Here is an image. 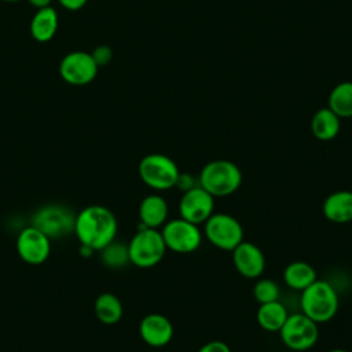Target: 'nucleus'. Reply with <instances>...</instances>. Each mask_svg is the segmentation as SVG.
<instances>
[{
    "instance_id": "nucleus-9",
    "label": "nucleus",
    "mask_w": 352,
    "mask_h": 352,
    "mask_svg": "<svg viewBox=\"0 0 352 352\" xmlns=\"http://www.w3.org/2000/svg\"><path fill=\"white\" fill-rule=\"evenodd\" d=\"M98 63L92 54L85 51H72L66 54L59 63L60 78L70 85H87L98 74Z\"/></svg>"
},
{
    "instance_id": "nucleus-13",
    "label": "nucleus",
    "mask_w": 352,
    "mask_h": 352,
    "mask_svg": "<svg viewBox=\"0 0 352 352\" xmlns=\"http://www.w3.org/2000/svg\"><path fill=\"white\" fill-rule=\"evenodd\" d=\"M231 254L236 272L243 278L257 279L263 275L265 270V257L256 243L242 241Z\"/></svg>"
},
{
    "instance_id": "nucleus-16",
    "label": "nucleus",
    "mask_w": 352,
    "mask_h": 352,
    "mask_svg": "<svg viewBox=\"0 0 352 352\" xmlns=\"http://www.w3.org/2000/svg\"><path fill=\"white\" fill-rule=\"evenodd\" d=\"M138 213L140 226L148 228H160L166 223L169 206L162 195L150 194L142 199Z\"/></svg>"
},
{
    "instance_id": "nucleus-1",
    "label": "nucleus",
    "mask_w": 352,
    "mask_h": 352,
    "mask_svg": "<svg viewBox=\"0 0 352 352\" xmlns=\"http://www.w3.org/2000/svg\"><path fill=\"white\" fill-rule=\"evenodd\" d=\"M117 230V219L106 206L89 205L76 216L74 232L81 246L94 252H99L113 242Z\"/></svg>"
},
{
    "instance_id": "nucleus-29",
    "label": "nucleus",
    "mask_w": 352,
    "mask_h": 352,
    "mask_svg": "<svg viewBox=\"0 0 352 352\" xmlns=\"http://www.w3.org/2000/svg\"><path fill=\"white\" fill-rule=\"evenodd\" d=\"M28 3L30 6H33L36 10L38 8H44V7H50L52 0H28Z\"/></svg>"
},
{
    "instance_id": "nucleus-30",
    "label": "nucleus",
    "mask_w": 352,
    "mask_h": 352,
    "mask_svg": "<svg viewBox=\"0 0 352 352\" xmlns=\"http://www.w3.org/2000/svg\"><path fill=\"white\" fill-rule=\"evenodd\" d=\"M327 352H349V351L342 349V348H334V349H330V351H327Z\"/></svg>"
},
{
    "instance_id": "nucleus-31",
    "label": "nucleus",
    "mask_w": 352,
    "mask_h": 352,
    "mask_svg": "<svg viewBox=\"0 0 352 352\" xmlns=\"http://www.w3.org/2000/svg\"><path fill=\"white\" fill-rule=\"evenodd\" d=\"M1 1H4V3H18L21 0H1Z\"/></svg>"
},
{
    "instance_id": "nucleus-12",
    "label": "nucleus",
    "mask_w": 352,
    "mask_h": 352,
    "mask_svg": "<svg viewBox=\"0 0 352 352\" xmlns=\"http://www.w3.org/2000/svg\"><path fill=\"white\" fill-rule=\"evenodd\" d=\"M214 212V197L199 184L184 191L179 201V214L194 224H204Z\"/></svg>"
},
{
    "instance_id": "nucleus-10",
    "label": "nucleus",
    "mask_w": 352,
    "mask_h": 352,
    "mask_svg": "<svg viewBox=\"0 0 352 352\" xmlns=\"http://www.w3.org/2000/svg\"><path fill=\"white\" fill-rule=\"evenodd\" d=\"M15 246L22 261L30 265H38L43 264L51 253V238L32 224L18 234Z\"/></svg>"
},
{
    "instance_id": "nucleus-18",
    "label": "nucleus",
    "mask_w": 352,
    "mask_h": 352,
    "mask_svg": "<svg viewBox=\"0 0 352 352\" xmlns=\"http://www.w3.org/2000/svg\"><path fill=\"white\" fill-rule=\"evenodd\" d=\"M316 279H318V275L315 268L309 263H305L301 260L289 263L283 270V280L293 290L302 292Z\"/></svg>"
},
{
    "instance_id": "nucleus-24",
    "label": "nucleus",
    "mask_w": 352,
    "mask_h": 352,
    "mask_svg": "<svg viewBox=\"0 0 352 352\" xmlns=\"http://www.w3.org/2000/svg\"><path fill=\"white\" fill-rule=\"evenodd\" d=\"M279 286L274 279L270 278H257L253 285V297L258 304L271 302L279 300Z\"/></svg>"
},
{
    "instance_id": "nucleus-20",
    "label": "nucleus",
    "mask_w": 352,
    "mask_h": 352,
    "mask_svg": "<svg viewBox=\"0 0 352 352\" xmlns=\"http://www.w3.org/2000/svg\"><path fill=\"white\" fill-rule=\"evenodd\" d=\"M341 128L340 117L329 107L319 109L311 120V131L314 136L322 142L333 140Z\"/></svg>"
},
{
    "instance_id": "nucleus-14",
    "label": "nucleus",
    "mask_w": 352,
    "mask_h": 352,
    "mask_svg": "<svg viewBox=\"0 0 352 352\" xmlns=\"http://www.w3.org/2000/svg\"><path fill=\"white\" fill-rule=\"evenodd\" d=\"M142 340L154 348L165 346L173 337V324L162 314H148L139 323Z\"/></svg>"
},
{
    "instance_id": "nucleus-5",
    "label": "nucleus",
    "mask_w": 352,
    "mask_h": 352,
    "mask_svg": "<svg viewBox=\"0 0 352 352\" xmlns=\"http://www.w3.org/2000/svg\"><path fill=\"white\" fill-rule=\"evenodd\" d=\"M138 173L147 187L157 191H165L176 186L180 170L170 157L151 153L140 160Z\"/></svg>"
},
{
    "instance_id": "nucleus-4",
    "label": "nucleus",
    "mask_w": 352,
    "mask_h": 352,
    "mask_svg": "<svg viewBox=\"0 0 352 352\" xmlns=\"http://www.w3.org/2000/svg\"><path fill=\"white\" fill-rule=\"evenodd\" d=\"M166 250L161 231L142 226L128 243L129 263L139 268H150L164 258Z\"/></svg>"
},
{
    "instance_id": "nucleus-15",
    "label": "nucleus",
    "mask_w": 352,
    "mask_h": 352,
    "mask_svg": "<svg viewBox=\"0 0 352 352\" xmlns=\"http://www.w3.org/2000/svg\"><path fill=\"white\" fill-rule=\"evenodd\" d=\"M323 216L336 224L352 221V191L338 190L330 192L322 204Z\"/></svg>"
},
{
    "instance_id": "nucleus-27",
    "label": "nucleus",
    "mask_w": 352,
    "mask_h": 352,
    "mask_svg": "<svg viewBox=\"0 0 352 352\" xmlns=\"http://www.w3.org/2000/svg\"><path fill=\"white\" fill-rule=\"evenodd\" d=\"M92 56H94V59L96 60L98 66H102V65H104V63H107V62L110 60V58H111V51H110V48H107V47H99V48L95 50V52L92 54Z\"/></svg>"
},
{
    "instance_id": "nucleus-21",
    "label": "nucleus",
    "mask_w": 352,
    "mask_h": 352,
    "mask_svg": "<svg viewBox=\"0 0 352 352\" xmlns=\"http://www.w3.org/2000/svg\"><path fill=\"white\" fill-rule=\"evenodd\" d=\"M94 311L96 318L104 324H116L124 312L120 298L110 292H104L96 297Z\"/></svg>"
},
{
    "instance_id": "nucleus-3",
    "label": "nucleus",
    "mask_w": 352,
    "mask_h": 352,
    "mask_svg": "<svg viewBox=\"0 0 352 352\" xmlns=\"http://www.w3.org/2000/svg\"><path fill=\"white\" fill-rule=\"evenodd\" d=\"M301 312L314 322L324 323L331 320L338 311V294L331 283L316 279L301 292Z\"/></svg>"
},
{
    "instance_id": "nucleus-11",
    "label": "nucleus",
    "mask_w": 352,
    "mask_h": 352,
    "mask_svg": "<svg viewBox=\"0 0 352 352\" xmlns=\"http://www.w3.org/2000/svg\"><path fill=\"white\" fill-rule=\"evenodd\" d=\"M74 221L73 212L60 205L44 206L33 216V226L50 238H60L74 231Z\"/></svg>"
},
{
    "instance_id": "nucleus-8",
    "label": "nucleus",
    "mask_w": 352,
    "mask_h": 352,
    "mask_svg": "<svg viewBox=\"0 0 352 352\" xmlns=\"http://www.w3.org/2000/svg\"><path fill=\"white\" fill-rule=\"evenodd\" d=\"M160 231L162 234L166 249L179 254H188L195 252L202 242V232L199 226L182 217L166 221Z\"/></svg>"
},
{
    "instance_id": "nucleus-2",
    "label": "nucleus",
    "mask_w": 352,
    "mask_h": 352,
    "mask_svg": "<svg viewBox=\"0 0 352 352\" xmlns=\"http://www.w3.org/2000/svg\"><path fill=\"white\" fill-rule=\"evenodd\" d=\"M198 184L214 198L228 197L241 187L242 172L230 160H213L201 169Z\"/></svg>"
},
{
    "instance_id": "nucleus-19",
    "label": "nucleus",
    "mask_w": 352,
    "mask_h": 352,
    "mask_svg": "<svg viewBox=\"0 0 352 352\" xmlns=\"http://www.w3.org/2000/svg\"><path fill=\"white\" fill-rule=\"evenodd\" d=\"M287 316H289V312L279 300L258 304V308L256 312V319L258 326L265 331H271V333L279 331L283 323L286 322Z\"/></svg>"
},
{
    "instance_id": "nucleus-6",
    "label": "nucleus",
    "mask_w": 352,
    "mask_h": 352,
    "mask_svg": "<svg viewBox=\"0 0 352 352\" xmlns=\"http://www.w3.org/2000/svg\"><path fill=\"white\" fill-rule=\"evenodd\" d=\"M204 235L214 248L232 252L243 241V227L232 214L213 212L204 223Z\"/></svg>"
},
{
    "instance_id": "nucleus-17",
    "label": "nucleus",
    "mask_w": 352,
    "mask_h": 352,
    "mask_svg": "<svg viewBox=\"0 0 352 352\" xmlns=\"http://www.w3.org/2000/svg\"><path fill=\"white\" fill-rule=\"evenodd\" d=\"M59 16L58 12L50 6L38 8L32 16L29 30L30 36L38 43H47L54 38L58 32Z\"/></svg>"
},
{
    "instance_id": "nucleus-22",
    "label": "nucleus",
    "mask_w": 352,
    "mask_h": 352,
    "mask_svg": "<svg viewBox=\"0 0 352 352\" xmlns=\"http://www.w3.org/2000/svg\"><path fill=\"white\" fill-rule=\"evenodd\" d=\"M340 118L352 117V81L337 84L329 95V106Z\"/></svg>"
},
{
    "instance_id": "nucleus-26",
    "label": "nucleus",
    "mask_w": 352,
    "mask_h": 352,
    "mask_svg": "<svg viewBox=\"0 0 352 352\" xmlns=\"http://www.w3.org/2000/svg\"><path fill=\"white\" fill-rule=\"evenodd\" d=\"M195 186H198V184H195V183H194V179H192V176H191L190 173L180 172V175H179V177H177V182H176V186H175V187L180 188V190L184 192V191H187V190H190V188H192V187H195Z\"/></svg>"
},
{
    "instance_id": "nucleus-23",
    "label": "nucleus",
    "mask_w": 352,
    "mask_h": 352,
    "mask_svg": "<svg viewBox=\"0 0 352 352\" xmlns=\"http://www.w3.org/2000/svg\"><path fill=\"white\" fill-rule=\"evenodd\" d=\"M99 252H100L103 264L110 268H121L126 263H129L128 245L125 243L113 241Z\"/></svg>"
},
{
    "instance_id": "nucleus-7",
    "label": "nucleus",
    "mask_w": 352,
    "mask_h": 352,
    "mask_svg": "<svg viewBox=\"0 0 352 352\" xmlns=\"http://www.w3.org/2000/svg\"><path fill=\"white\" fill-rule=\"evenodd\" d=\"M278 333L285 346L296 352L311 349L319 338L318 323L302 312L289 314Z\"/></svg>"
},
{
    "instance_id": "nucleus-28",
    "label": "nucleus",
    "mask_w": 352,
    "mask_h": 352,
    "mask_svg": "<svg viewBox=\"0 0 352 352\" xmlns=\"http://www.w3.org/2000/svg\"><path fill=\"white\" fill-rule=\"evenodd\" d=\"M58 1L63 8L69 11H78L88 3V0H58Z\"/></svg>"
},
{
    "instance_id": "nucleus-25",
    "label": "nucleus",
    "mask_w": 352,
    "mask_h": 352,
    "mask_svg": "<svg viewBox=\"0 0 352 352\" xmlns=\"http://www.w3.org/2000/svg\"><path fill=\"white\" fill-rule=\"evenodd\" d=\"M197 352H231V349L224 341L213 340V341H209V342L201 345L197 349Z\"/></svg>"
}]
</instances>
